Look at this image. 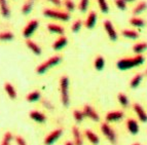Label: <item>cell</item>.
Returning a JSON list of instances; mask_svg holds the SVG:
<instances>
[{"mask_svg":"<svg viewBox=\"0 0 147 145\" xmlns=\"http://www.w3.org/2000/svg\"><path fill=\"white\" fill-rule=\"evenodd\" d=\"M144 62L145 58L142 55H136V56L131 57V58L119 59L116 63V67L120 71H127V70H130V69L135 68V67L141 66L142 64H144Z\"/></svg>","mask_w":147,"mask_h":145,"instance_id":"6da1fadb","label":"cell"},{"mask_svg":"<svg viewBox=\"0 0 147 145\" xmlns=\"http://www.w3.org/2000/svg\"><path fill=\"white\" fill-rule=\"evenodd\" d=\"M60 91H61V101L65 107H68L70 104L69 96V78L67 76H62L60 79Z\"/></svg>","mask_w":147,"mask_h":145,"instance_id":"7a4b0ae2","label":"cell"},{"mask_svg":"<svg viewBox=\"0 0 147 145\" xmlns=\"http://www.w3.org/2000/svg\"><path fill=\"white\" fill-rule=\"evenodd\" d=\"M62 61V58L60 56H55L52 57V58H49L47 61L43 62L42 64H40L39 66L36 68V72L38 74H43L49 70V68H52V67L56 66L58 65L59 63H61Z\"/></svg>","mask_w":147,"mask_h":145,"instance_id":"3957f363","label":"cell"},{"mask_svg":"<svg viewBox=\"0 0 147 145\" xmlns=\"http://www.w3.org/2000/svg\"><path fill=\"white\" fill-rule=\"evenodd\" d=\"M43 15L45 16L47 18H52V19L64 21V22H67V21L70 20V15H69V12L61 11V10L44 9L43 10Z\"/></svg>","mask_w":147,"mask_h":145,"instance_id":"277c9868","label":"cell"},{"mask_svg":"<svg viewBox=\"0 0 147 145\" xmlns=\"http://www.w3.org/2000/svg\"><path fill=\"white\" fill-rule=\"evenodd\" d=\"M101 132L103 133V135L107 138L108 141L110 143H112V144H116L117 143V136H116L114 130L109 125V123L107 121L101 125Z\"/></svg>","mask_w":147,"mask_h":145,"instance_id":"5b68a950","label":"cell"},{"mask_svg":"<svg viewBox=\"0 0 147 145\" xmlns=\"http://www.w3.org/2000/svg\"><path fill=\"white\" fill-rule=\"evenodd\" d=\"M103 27H104V30L106 31V34H107L108 38H109L111 41H117L118 34H117L116 29L114 28V25L112 24V22L109 20L104 21Z\"/></svg>","mask_w":147,"mask_h":145,"instance_id":"8992f818","label":"cell"},{"mask_svg":"<svg viewBox=\"0 0 147 145\" xmlns=\"http://www.w3.org/2000/svg\"><path fill=\"white\" fill-rule=\"evenodd\" d=\"M125 116V113L123 111H110L106 114V121L107 123H116V121H121Z\"/></svg>","mask_w":147,"mask_h":145,"instance_id":"52a82bcc","label":"cell"},{"mask_svg":"<svg viewBox=\"0 0 147 145\" xmlns=\"http://www.w3.org/2000/svg\"><path fill=\"white\" fill-rule=\"evenodd\" d=\"M97 21H98V15L97 12L92 10L90 13L88 15L86 19V22H84V26H86L88 29L92 30L95 28V26L97 25Z\"/></svg>","mask_w":147,"mask_h":145,"instance_id":"ba28073f","label":"cell"},{"mask_svg":"<svg viewBox=\"0 0 147 145\" xmlns=\"http://www.w3.org/2000/svg\"><path fill=\"white\" fill-rule=\"evenodd\" d=\"M38 25H39V22H38L37 20L30 21V22L27 24V26L25 27L24 32H23V35H24L25 38H29V37L33 34V32L36 30V28L38 27Z\"/></svg>","mask_w":147,"mask_h":145,"instance_id":"9c48e42d","label":"cell"},{"mask_svg":"<svg viewBox=\"0 0 147 145\" xmlns=\"http://www.w3.org/2000/svg\"><path fill=\"white\" fill-rule=\"evenodd\" d=\"M133 109H134V112L136 113V115L138 116L140 121L142 123H147V113L144 110L142 106L140 105L139 103H135L133 105Z\"/></svg>","mask_w":147,"mask_h":145,"instance_id":"30bf717a","label":"cell"},{"mask_svg":"<svg viewBox=\"0 0 147 145\" xmlns=\"http://www.w3.org/2000/svg\"><path fill=\"white\" fill-rule=\"evenodd\" d=\"M84 115H86V117L90 118V119H92V121H100V116H99L98 112H97L92 106H90V105L84 106Z\"/></svg>","mask_w":147,"mask_h":145,"instance_id":"8fae6325","label":"cell"},{"mask_svg":"<svg viewBox=\"0 0 147 145\" xmlns=\"http://www.w3.org/2000/svg\"><path fill=\"white\" fill-rule=\"evenodd\" d=\"M127 129L132 135H137V134L139 133V130H140L139 123H138L135 119L129 118V119L127 121Z\"/></svg>","mask_w":147,"mask_h":145,"instance_id":"7c38bea8","label":"cell"},{"mask_svg":"<svg viewBox=\"0 0 147 145\" xmlns=\"http://www.w3.org/2000/svg\"><path fill=\"white\" fill-rule=\"evenodd\" d=\"M62 133H63V131L61 130V129H57V130L53 131L52 133L49 134V136H47V138H45V140H44V143L47 145H51L53 144V143L55 142V141L58 139V138L60 137V136L62 135Z\"/></svg>","mask_w":147,"mask_h":145,"instance_id":"4fadbf2b","label":"cell"},{"mask_svg":"<svg viewBox=\"0 0 147 145\" xmlns=\"http://www.w3.org/2000/svg\"><path fill=\"white\" fill-rule=\"evenodd\" d=\"M130 25L131 26H133V27H135V28L142 29V28L145 27L146 23H145V21L143 20V19L139 18L138 16H134V17H132L130 19Z\"/></svg>","mask_w":147,"mask_h":145,"instance_id":"5bb4252c","label":"cell"},{"mask_svg":"<svg viewBox=\"0 0 147 145\" xmlns=\"http://www.w3.org/2000/svg\"><path fill=\"white\" fill-rule=\"evenodd\" d=\"M67 43H68V39L65 36H61L53 43V49L55 51H60V49H62L63 47H66Z\"/></svg>","mask_w":147,"mask_h":145,"instance_id":"9a60e30c","label":"cell"},{"mask_svg":"<svg viewBox=\"0 0 147 145\" xmlns=\"http://www.w3.org/2000/svg\"><path fill=\"white\" fill-rule=\"evenodd\" d=\"M123 36L125 38H127V39H131V40H136L139 38V33L135 30H131V29H125L123 30V32H121Z\"/></svg>","mask_w":147,"mask_h":145,"instance_id":"2e32d148","label":"cell"},{"mask_svg":"<svg viewBox=\"0 0 147 145\" xmlns=\"http://www.w3.org/2000/svg\"><path fill=\"white\" fill-rule=\"evenodd\" d=\"M94 67H95L97 71H102L104 67H105V59H104V57H96V59L94 60Z\"/></svg>","mask_w":147,"mask_h":145,"instance_id":"e0dca14e","label":"cell"},{"mask_svg":"<svg viewBox=\"0 0 147 145\" xmlns=\"http://www.w3.org/2000/svg\"><path fill=\"white\" fill-rule=\"evenodd\" d=\"M146 9H147V2L146 1H141V2H139L135 7H134V9H133V15L139 16V15H141V13H143Z\"/></svg>","mask_w":147,"mask_h":145,"instance_id":"ac0fdd59","label":"cell"},{"mask_svg":"<svg viewBox=\"0 0 147 145\" xmlns=\"http://www.w3.org/2000/svg\"><path fill=\"white\" fill-rule=\"evenodd\" d=\"M143 80V74L142 73H137L135 76L133 77L132 80L130 81V86L131 89H137L140 86V84Z\"/></svg>","mask_w":147,"mask_h":145,"instance_id":"d6986e66","label":"cell"},{"mask_svg":"<svg viewBox=\"0 0 147 145\" xmlns=\"http://www.w3.org/2000/svg\"><path fill=\"white\" fill-rule=\"evenodd\" d=\"M47 29H49V32L55 33V34H59V35H64L65 33V29H64L62 26L56 24H49L47 26Z\"/></svg>","mask_w":147,"mask_h":145,"instance_id":"ffe728a7","label":"cell"},{"mask_svg":"<svg viewBox=\"0 0 147 145\" xmlns=\"http://www.w3.org/2000/svg\"><path fill=\"white\" fill-rule=\"evenodd\" d=\"M147 49V42H138L133 47V52L136 55H142Z\"/></svg>","mask_w":147,"mask_h":145,"instance_id":"44dd1931","label":"cell"},{"mask_svg":"<svg viewBox=\"0 0 147 145\" xmlns=\"http://www.w3.org/2000/svg\"><path fill=\"white\" fill-rule=\"evenodd\" d=\"M84 134H86V137L88 138V140L90 141L91 143H93L94 145H98L99 144V142H100V139H99V137L96 135L94 132H92V131H90V130H86V132H84Z\"/></svg>","mask_w":147,"mask_h":145,"instance_id":"7402d4cb","label":"cell"},{"mask_svg":"<svg viewBox=\"0 0 147 145\" xmlns=\"http://www.w3.org/2000/svg\"><path fill=\"white\" fill-rule=\"evenodd\" d=\"M30 117L35 121H38V123H44L47 121V117L44 114H42L41 112H38V111H32L30 113Z\"/></svg>","mask_w":147,"mask_h":145,"instance_id":"603a6c76","label":"cell"},{"mask_svg":"<svg viewBox=\"0 0 147 145\" xmlns=\"http://www.w3.org/2000/svg\"><path fill=\"white\" fill-rule=\"evenodd\" d=\"M117 100L119 102V104L123 106V108H127L130 106V100L127 97V95H125L123 93H119L117 95Z\"/></svg>","mask_w":147,"mask_h":145,"instance_id":"cb8c5ba5","label":"cell"},{"mask_svg":"<svg viewBox=\"0 0 147 145\" xmlns=\"http://www.w3.org/2000/svg\"><path fill=\"white\" fill-rule=\"evenodd\" d=\"M26 45H27V47H29L35 55H38V56H39V55L41 54V49H40V47H38V45H36L34 41L28 39L27 41H26Z\"/></svg>","mask_w":147,"mask_h":145,"instance_id":"d4e9b609","label":"cell"},{"mask_svg":"<svg viewBox=\"0 0 147 145\" xmlns=\"http://www.w3.org/2000/svg\"><path fill=\"white\" fill-rule=\"evenodd\" d=\"M72 133H73L74 143H75V145H82V139H81L80 132H79L77 127H73V129H72Z\"/></svg>","mask_w":147,"mask_h":145,"instance_id":"484cf974","label":"cell"},{"mask_svg":"<svg viewBox=\"0 0 147 145\" xmlns=\"http://www.w3.org/2000/svg\"><path fill=\"white\" fill-rule=\"evenodd\" d=\"M0 9H1V13L4 18H8L10 16L9 8L7 6L6 0H0Z\"/></svg>","mask_w":147,"mask_h":145,"instance_id":"4316f807","label":"cell"},{"mask_svg":"<svg viewBox=\"0 0 147 145\" xmlns=\"http://www.w3.org/2000/svg\"><path fill=\"white\" fill-rule=\"evenodd\" d=\"M4 89H5V91H6V93H7V95L9 96V98L16 99V97H17V93H16L15 88H13V86H12L11 84L6 82V84H4Z\"/></svg>","mask_w":147,"mask_h":145,"instance_id":"83f0119b","label":"cell"},{"mask_svg":"<svg viewBox=\"0 0 147 145\" xmlns=\"http://www.w3.org/2000/svg\"><path fill=\"white\" fill-rule=\"evenodd\" d=\"M97 2H98L99 5V8H100L101 12H103V13H108L109 12V4L107 3V0H97Z\"/></svg>","mask_w":147,"mask_h":145,"instance_id":"f1b7e54d","label":"cell"},{"mask_svg":"<svg viewBox=\"0 0 147 145\" xmlns=\"http://www.w3.org/2000/svg\"><path fill=\"white\" fill-rule=\"evenodd\" d=\"M39 98H40V93L37 91H34L32 92V93L28 94V96L26 97L28 102H35V101H37Z\"/></svg>","mask_w":147,"mask_h":145,"instance_id":"f546056e","label":"cell"},{"mask_svg":"<svg viewBox=\"0 0 147 145\" xmlns=\"http://www.w3.org/2000/svg\"><path fill=\"white\" fill-rule=\"evenodd\" d=\"M90 5V0H80L78 4V9L81 12H86Z\"/></svg>","mask_w":147,"mask_h":145,"instance_id":"4dcf8cb0","label":"cell"},{"mask_svg":"<svg viewBox=\"0 0 147 145\" xmlns=\"http://www.w3.org/2000/svg\"><path fill=\"white\" fill-rule=\"evenodd\" d=\"M115 6L120 10V11H125L127 7V3L125 2V0H114Z\"/></svg>","mask_w":147,"mask_h":145,"instance_id":"1f68e13d","label":"cell"},{"mask_svg":"<svg viewBox=\"0 0 147 145\" xmlns=\"http://www.w3.org/2000/svg\"><path fill=\"white\" fill-rule=\"evenodd\" d=\"M32 7H33V1L30 0V1H28V2H26L24 5H23L22 12L24 13V15H28V13L32 10Z\"/></svg>","mask_w":147,"mask_h":145,"instance_id":"d6a6232c","label":"cell"},{"mask_svg":"<svg viewBox=\"0 0 147 145\" xmlns=\"http://www.w3.org/2000/svg\"><path fill=\"white\" fill-rule=\"evenodd\" d=\"M64 5H65V7H66L68 12H72L75 9V3H74L73 0H65L64 1Z\"/></svg>","mask_w":147,"mask_h":145,"instance_id":"836d02e7","label":"cell"},{"mask_svg":"<svg viewBox=\"0 0 147 145\" xmlns=\"http://www.w3.org/2000/svg\"><path fill=\"white\" fill-rule=\"evenodd\" d=\"M81 27H82V21L81 20H76L75 22L72 24V27H71V30H72V32L73 33H77L80 31Z\"/></svg>","mask_w":147,"mask_h":145,"instance_id":"e575fe53","label":"cell"},{"mask_svg":"<svg viewBox=\"0 0 147 145\" xmlns=\"http://www.w3.org/2000/svg\"><path fill=\"white\" fill-rule=\"evenodd\" d=\"M73 116H74V118H75V121H77V123H81V121L84 119V117H86L84 111H79V110H74Z\"/></svg>","mask_w":147,"mask_h":145,"instance_id":"d590c367","label":"cell"},{"mask_svg":"<svg viewBox=\"0 0 147 145\" xmlns=\"http://www.w3.org/2000/svg\"><path fill=\"white\" fill-rule=\"evenodd\" d=\"M13 38V34L11 32L0 33V40H11Z\"/></svg>","mask_w":147,"mask_h":145,"instance_id":"8d00e7d4","label":"cell"},{"mask_svg":"<svg viewBox=\"0 0 147 145\" xmlns=\"http://www.w3.org/2000/svg\"><path fill=\"white\" fill-rule=\"evenodd\" d=\"M12 139V135L9 133V132H6L4 135V138H3V141L1 143V145H9L10 140Z\"/></svg>","mask_w":147,"mask_h":145,"instance_id":"74e56055","label":"cell"},{"mask_svg":"<svg viewBox=\"0 0 147 145\" xmlns=\"http://www.w3.org/2000/svg\"><path fill=\"white\" fill-rule=\"evenodd\" d=\"M16 141H17V143L19 145H27V144H26V142H25L24 139H23L22 137H20V136H18V137L16 138Z\"/></svg>","mask_w":147,"mask_h":145,"instance_id":"f35d334b","label":"cell"},{"mask_svg":"<svg viewBox=\"0 0 147 145\" xmlns=\"http://www.w3.org/2000/svg\"><path fill=\"white\" fill-rule=\"evenodd\" d=\"M49 2H52L54 5H56V6H58V7H60V6H62V1L61 0H49Z\"/></svg>","mask_w":147,"mask_h":145,"instance_id":"ab89813d","label":"cell"},{"mask_svg":"<svg viewBox=\"0 0 147 145\" xmlns=\"http://www.w3.org/2000/svg\"><path fill=\"white\" fill-rule=\"evenodd\" d=\"M43 104H44L45 106H47V108H49V109H52V108H53V106L51 105V104H49V102H47V101H43Z\"/></svg>","mask_w":147,"mask_h":145,"instance_id":"60d3db41","label":"cell"},{"mask_svg":"<svg viewBox=\"0 0 147 145\" xmlns=\"http://www.w3.org/2000/svg\"><path fill=\"white\" fill-rule=\"evenodd\" d=\"M125 1L127 3H131V2H135L136 0H125Z\"/></svg>","mask_w":147,"mask_h":145,"instance_id":"b9f144b4","label":"cell"},{"mask_svg":"<svg viewBox=\"0 0 147 145\" xmlns=\"http://www.w3.org/2000/svg\"><path fill=\"white\" fill-rule=\"evenodd\" d=\"M65 145H74V143H72V142H70V141H68V142H66V144Z\"/></svg>","mask_w":147,"mask_h":145,"instance_id":"7bdbcfd3","label":"cell"},{"mask_svg":"<svg viewBox=\"0 0 147 145\" xmlns=\"http://www.w3.org/2000/svg\"><path fill=\"white\" fill-rule=\"evenodd\" d=\"M133 145H140V143H135V144H133Z\"/></svg>","mask_w":147,"mask_h":145,"instance_id":"ee69618b","label":"cell"},{"mask_svg":"<svg viewBox=\"0 0 147 145\" xmlns=\"http://www.w3.org/2000/svg\"><path fill=\"white\" fill-rule=\"evenodd\" d=\"M145 73H146V74H147V69H146V72H145Z\"/></svg>","mask_w":147,"mask_h":145,"instance_id":"f6af8a7d","label":"cell"},{"mask_svg":"<svg viewBox=\"0 0 147 145\" xmlns=\"http://www.w3.org/2000/svg\"><path fill=\"white\" fill-rule=\"evenodd\" d=\"M32 1H33V0H32Z\"/></svg>","mask_w":147,"mask_h":145,"instance_id":"bcb514c9","label":"cell"}]
</instances>
